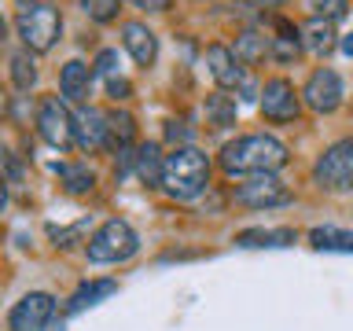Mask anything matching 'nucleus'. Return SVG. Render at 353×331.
<instances>
[{
  "label": "nucleus",
  "mask_w": 353,
  "mask_h": 331,
  "mask_svg": "<svg viewBox=\"0 0 353 331\" xmlns=\"http://www.w3.org/2000/svg\"><path fill=\"white\" fill-rule=\"evenodd\" d=\"M298 37H302V48L305 52H313V55H331L335 52V44H339V33H335V22H327V19H309L302 30H298Z\"/></svg>",
  "instance_id": "nucleus-14"
},
{
  "label": "nucleus",
  "mask_w": 353,
  "mask_h": 331,
  "mask_svg": "<svg viewBox=\"0 0 353 331\" xmlns=\"http://www.w3.org/2000/svg\"><path fill=\"white\" fill-rule=\"evenodd\" d=\"M81 8H85V15H88V19H96V22H110V19H118L121 0H81Z\"/></svg>",
  "instance_id": "nucleus-26"
},
{
  "label": "nucleus",
  "mask_w": 353,
  "mask_h": 331,
  "mask_svg": "<svg viewBox=\"0 0 353 331\" xmlns=\"http://www.w3.org/2000/svg\"><path fill=\"white\" fill-rule=\"evenodd\" d=\"M210 184V159L199 148H176L173 154H165V170H162V188L173 199H199Z\"/></svg>",
  "instance_id": "nucleus-2"
},
{
  "label": "nucleus",
  "mask_w": 353,
  "mask_h": 331,
  "mask_svg": "<svg viewBox=\"0 0 353 331\" xmlns=\"http://www.w3.org/2000/svg\"><path fill=\"white\" fill-rule=\"evenodd\" d=\"M11 77H15L19 88H30L33 81H37V66H33L30 52H19L15 59H11Z\"/></svg>",
  "instance_id": "nucleus-24"
},
{
  "label": "nucleus",
  "mask_w": 353,
  "mask_h": 331,
  "mask_svg": "<svg viewBox=\"0 0 353 331\" xmlns=\"http://www.w3.org/2000/svg\"><path fill=\"white\" fill-rule=\"evenodd\" d=\"M137 8H148V11H165L170 8V0H132Z\"/></svg>",
  "instance_id": "nucleus-30"
},
{
  "label": "nucleus",
  "mask_w": 353,
  "mask_h": 331,
  "mask_svg": "<svg viewBox=\"0 0 353 331\" xmlns=\"http://www.w3.org/2000/svg\"><path fill=\"white\" fill-rule=\"evenodd\" d=\"M37 132L44 143H52V148H70L74 143V114L66 110L63 99H41V110H37Z\"/></svg>",
  "instance_id": "nucleus-6"
},
{
  "label": "nucleus",
  "mask_w": 353,
  "mask_h": 331,
  "mask_svg": "<svg viewBox=\"0 0 353 331\" xmlns=\"http://www.w3.org/2000/svg\"><path fill=\"white\" fill-rule=\"evenodd\" d=\"M74 143L81 151H96L107 143V114L96 107H77L74 110Z\"/></svg>",
  "instance_id": "nucleus-12"
},
{
  "label": "nucleus",
  "mask_w": 353,
  "mask_h": 331,
  "mask_svg": "<svg viewBox=\"0 0 353 331\" xmlns=\"http://www.w3.org/2000/svg\"><path fill=\"white\" fill-rule=\"evenodd\" d=\"M287 239H294V232H265V228H250V232H239V243L243 247H283Z\"/></svg>",
  "instance_id": "nucleus-22"
},
{
  "label": "nucleus",
  "mask_w": 353,
  "mask_h": 331,
  "mask_svg": "<svg viewBox=\"0 0 353 331\" xmlns=\"http://www.w3.org/2000/svg\"><path fill=\"white\" fill-rule=\"evenodd\" d=\"M110 92H114V96H129V81H114V77H110Z\"/></svg>",
  "instance_id": "nucleus-31"
},
{
  "label": "nucleus",
  "mask_w": 353,
  "mask_h": 331,
  "mask_svg": "<svg viewBox=\"0 0 353 331\" xmlns=\"http://www.w3.org/2000/svg\"><path fill=\"white\" fill-rule=\"evenodd\" d=\"M52 313H55V298L48 291H30L15 302L8 324H11V331H41L52 320Z\"/></svg>",
  "instance_id": "nucleus-10"
},
{
  "label": "nucleus",
  "mask_w": 353,
  "mask_h": 331,
  "mask_svg": "<svg viewBox=\"0 0 353 331\" xmlns=\"http://www.w3.org/2000/svg\"><path fill=\"white\" fill-rule=\"evenodd\" d=\"M309 243H313L316 250H342V254H353V232H346V228H331V225L313 228V232H309Z\"/></svg>",
  "instance_id": "nucleus-17"
},
{
  "label": "nucleus",
  "mask_w": 353,
  "mask_h": 331,
  "mask_svg": "<svg viewBox=\"0 0 353 331\" xmlns=\"http://www.w3.org/2000/svg\"><path fill=\"white\" fill-rule=\"evenodd\" d=\"M162 170H165V159H159V143H143L137 151V173L148 184H162Z\"/></svg>",
  "instance_id": "nucleus-20"
},
{
  "label": "nucleus",
  "mask_w": 353,
  "mask_h": 331,
  "mask_svg": "<svg viewBox=\"0 0 353 331\" xmlns=\"http://www.w3.org/2000/svg\"><path fill=\"white\" fill-rule=\"evenodd\" d=\"M287 166V143L269 132H250L221 148V170L228 177H254V173H276Z\"/></svg>",
  "instance_id": "nucleus-1"
},
{
  "label": "nucleus",
  "mask_w": 353,
  "mask_h": 331,
  "mask_svg": "<svg viewBox=\"0 0 353 331\" xmlns=\"http://www.w3.org/2000/svg\"><path fill=\"white\" fill-rule=\"evenodd\" d=\"M132 132H137V126H132V118L125 114V110H110L107 114V137H118V143L125 148V143L132 140Z\"/></svg>",
  "instance_id": "nucleus-23"
},
{
  "label": "nucleus",
  "mask_w": 353,
  "mask_h": 331,
  "mask_svg": "<svg viewBox=\"0 0 353 331\" xmlns=\"http://www.w3.org/2000/svg\"><path fill=\"white\" fill-rule=\"evenodd\" d=\"M0 114H4V96H0Z\"/></svg>",
  "instance_id": "nucleus-36"
},
{
  "label": "nucleus",
  "mask_w": 353,
  "mask_h": 331,
  "mask_svg": "<svg viewBox=\"0 0 353 331\" xmlns=\"http://www.w3.org/2000/svg\"><path fill=\"white\" fill-rule=\"evenodd\" d=\"M342 52H346V55H353V33H350L346 41H342Z\"/></svg>",
  "instance_id": "nucleus-33"
},
{
  "label": "nucleus",
  "mask_w": 353,
  "mask_h": 331,
  "mask_svg": "<svg viewBox=\"0 0 353 331\" xmlns=\"http://www.w3.org/2000/svg\"><path fill=\"white\" fill-rule=\"evenodd\" d=\"M88 88H92V66L81 63V59H70V63L63 66V74H59V92H63V99L81 103V99L88 96Z\"/></svg>",
  "instance_id": "nucleus-15"
},
{
  "label": "nucleus",
  "mask_w": 353,
  "mask_h": 331,
  "mask_svg": "<svg viewBox=\"0 0 353 331\" xmlns=\"http://www.w3.org/2000/svg\"><path fill=\"white\" fill-rule=\"evenodd\" d=\"M342 77L335 70H327V66H320V70L309 74V81L302 88V99L305 107H313L316 114H331V110L342 107Z\"/></svg>",
  "instance_id": "nucleus-8"
},
{
  "label": "nucleus",
  "mask_w": 353,
  "mask_h": 331,
  "mask_svg": "<svg viewBox=\"0 0 353 331\" xmlns=\"http://www.w3.org/2000/svg\"><path fill=\"white\" fill-rule=\"evenodd\" d=\"M298 52H302V37H298L291 26H280V33L269 37V55L276 63H294Z\"/></svg>",
  "instance_id": "nucleus-18"
},
{
  "label": "nucleus",
  "mask_w": 353,
  "mask_h": 331,
  "mask_svg": "<svg viewBox=\"0 0 353 331\" xmlns=\"http://www.w3.org/2000/svg\"><path fill=\"white\" fill-rule=\"evenodd\" d=\"M236 55L243 63H261L265 55H269V41H265L261 33H239L236 37Z\"/></svg>",
  "instance_id": "nucleus-21"
},
{
  "label": "nucleus",
  "mask_w": 353,
  "mask_h": 331,
  "mask_svg": "<svg viewBox=\"0 0 353 331\" xmlns=\"http://www.w3.org/2000/svg\"><path fill=\"white\" fill-rule=\"evenodd\" d=\"M63 33V19L52 4H33L19 11V37L30 52H48Z\"/></svg>",
  "instance_id": "nucleus-5"
},
{
  "label": "nucleus",
  "mask_w": 353,
  "mask_h": 331,
  "mask_svg": "<svg viewBox=\"0 0 353 331\" xmlns=\"http://www.w3.org/2000/svg\"><path fill=\"white\" fill-rule=\"evenodd\" d=\"M309 8H313V15L316 19H327V22H335L346 15V8H350V0H309Z\"/></svg>",
  "instance_id": "nucleus-27"
},
{
  "label": "nucleus",
  "mask_w": 353,
  "mask_h": 331,
  "mask_svg": "<svg viewBox=\"0 0 353 331\" xmlns=\"http://www.w3.org/2000/svg\"><path fill=\"white\" fill-rule=\"evenodd\" d=\"M261 4H265V8H276V4H283V0H261Z\"/></svg>",
  "instance_id": "nucleus-34"
},
{
  "label": "nucleus",
  "mask_w": 353,
  "mask_h": 331,
  "mask_svg": "<svg viewBox=\"0 0 353 331\" xmlns=\"http://www.w3.org/2000/svg\"><path fill=\"white\" fill-rule=\"evenodd\" d=\"M8 206V181H4V173H0V210Z\"/></svg>",
  "instance_id": "nucleus-32"
},
{
  "label": "nucleus",
  "mask_w": 353,
  "mask_h": 331,
  "mask_svg": "<svg viewBox=\"0 0 353 331\" xmlns=\"http://www.w3.org/2000/svg\"><path fill=\"white\" fill-rule=\"evenodd\" d=\"M4 33H8V26H4V19H0V41H4Z\"/></svg>",
  "instance_id": "nucleus-35"
},
{
  "label": "nucleus",
  "mask_w": 353,
  "mask_h": 331,
  "mask_svg": "<svg viewBox=\"0 0 353 331\" xmlns=\"http://www.w3.org/2000/svg\"><path fill=\"white\" fill-rule=\"evenodd\" d=\"M59 181L66 184L70 195H85V192H92L96 177H92V170H88L85 162H66V166H59Z\"/></svg>",
  "instance_id": "nucleus-19"
},
{
  "label": "nucleus",
  "mask_w": 353,
  "mask_h": 331,
  "mask_svg": "<svg viewBox=\"0 0 353 331\" xmlns=\"http://www.w3.org/2000/svg\"><path fill=\"white\" fill-rule=\"evenodd\" d=\"M236 203L254 206V210H269V206H283L291 203V192L276 173H254L250 181H243L236 188Z\"/></svg>",
  "instance_id": "nucleus-7"
},
{
  "label": "nucleus",
  "mask_w": 353,
  "mask_h": 331,
  "mask_svg": "<svg viewBox=\"0 0 353 331\" xmlns=\"http://www.w3.org/2000/svg\"><path fill=\"white\" fill-rule=\"evenodd\" d=\"M165 137H170L173 143H176V140H181V143H184V148H188V129H181V121H170V126H165Z\"/></svg>",
  "instance_id": "nucleus-29"
},
{
  "label": "nucleus",
  "mask_w": 353,
  "mask_h": 331,
  "mask_svg": "<svg viewBox=\"0 0 353 331\" xmlns=\"http://www.w3.org/2000/svg\"><path fill=\"white\" fill-rule=\"evenodd\" d=\"M313 181L324 192H353V137L335 140L320 154L313 166Z\"/></svg>",
  "instance_id": "nucleus-4"
},
{
  "label": "nucleus",
  "mask_w": 353,
  "mask_h": 331,
  "mask_svg": "<svg viewBox=\"0 0 353 331\" xmlns=\"http://www.w3.org/2000/svg\"><path fill=\"white\" fill-rule=\"evenodd\" d=\"M96 70H99V74H107V77L114 74V70H118V52H99Z\"/></svg>",
  "instance_id": "nucleus-28"
},
{
  "label": "nucleus",
  "mask_w": 353,
  "mask_h": 331,
  "mask_svg": "<svg viewBox=\"0 0 353 331\" xmlns=\"http://www.w3.org/2000/svg\"><path fill=\"white\" fill-rule=\"evenodd\" d=\"M121 44H125V52L132 55L137 66H151L159 59V37H154L148 22H125L121 26Z\"/></svg>",
  "instance_id": "nucleus-13"
},
{
  "label": "nucleus",
  "mask_w": 353,
  "mask_h": 331,
  "mask_svg": "<svg viewBox=\"0 0 353 331\" xmlns=\"http://www.w3.org/2000/svg\"><path fill=\"white\" fill-rule=\"evenodd\" d=\"M140 247L137 232H132V225H125V221H107V225L96 228V236L88 239V261L96 265H114V261H125L132 258Z\"/></svg>",
  "instance_id": "nucleus-3"
},
{
  "label": "nucleus",
  "mask_w": 353,
  "mask_h": 331,
  "mask_svg": "<svg viewBox=\"0 0 353 331\" xmlns=\"http://www.w3.org/2000/svg\"><path fill=\"white\" fill-rule=\"evenodd\" d=\"M258 96H261L258 107L269 121H294L298 118V92L287 77H269Z\"/></svg>",
  "instance_id": "nucleus-11"
},
{
  "label": "nucleus",
  "mask_w": 353,
  "mask_h": 331,
  "mask_svg": "<svg viewBox=\"0 0 353 331\" xmlns=\"http://www.w3.org/2000/svg\"><path fill=\"white\" fill-rule=\"evenodd\" d=\"M110 291H114V283H110V280H99V283H85L81 291H77V294L70 298V309H74V313H77V309L92 305V302H96L99 294H110Z\"/></svg>",
  "instance_id": "nucleus-25"
},
{
  "label": "nucleus",
  "mask_w": 353,
  "mask_h": 331,
  "mask_svg": "<svg viewBox=\"0 0 353 331\" xmlns=\"http://www.w3.org/2000/svg\"><path fill=\"white\" fill-rule=\"evenodd\" d=\"M203 110H206V121H210L214 129L236 126V99L225 96V92H210L206 103H203Z\"/></svg>",
  "instance_id": "nucleus-16"
},
{
  "label": "nucleus",
  "mask_w": 353,
  "mask_h": 331,
  "mask_svg": "<svg viewBox=\"0 0 353 331\" xmlns=\"http://www.w3.org/2000/svg\"><path fill=\"white\" fill-rule=\"evenodd\" d=\"M206 66H210V77L217 81L221 92H239L243 85L250 81L247 70H243V59L225 44H210L206 48Z\"/></svg>",
  "instance_id": "nucleus-9"
}]
</instances>
